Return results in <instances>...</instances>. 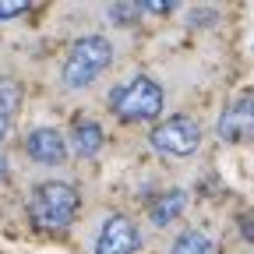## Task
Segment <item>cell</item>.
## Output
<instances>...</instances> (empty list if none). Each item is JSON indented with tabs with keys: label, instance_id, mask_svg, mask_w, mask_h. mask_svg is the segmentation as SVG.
<instances>
[{
	"label": "cell",
	"instance_id": "obj_2",
	"mask_svg": "<svg viewBox=\"0 0 254 254\" xmlns=\"http://www.w3.org/2000/svg\"><path fill=\"white\" fill-rule=\"evenodd\" d=\"M28 208H32V222L39 230H50V233L67 230L78 215V190L64 180H46L32 190Z\"/></svg>",
	"mask_w": 254,
	"mask_h": 254
},
{
	"label": "cell",
	"instance_id": "obj_5",
	"mask_svg": "<svg viewBox=\"0 0 254 254\" xmlns=\"http://www.w3.org/2000/svg\"><path fill=\"white\" fill-rule=\"evenodd\" d=\"M141 247V233L127 215H110L95 237V254H134Z\"/></svg>",
	"mask_w": 254,
	"mask_h": 254
},
{
	"label": "cell",
	"instance_id": "obj_15",
	"mask_svg": "<svg viewBox=\"0 0 254 254\" xmlns=\"http://www.w3.org/2000/svg\"><path fill=\"white\" fill-rule=\"evenodd\" d=\"M7 131H11V120L0 113V141H4V134H7Z\"/></svg>",
	"mask_w": 254,
	"mask_h": 254
},
{
	"label": "cell",
	"instance_id": "obj_4",
	"mask_svg": "<svg viewBox=\"0 0 254 254\" xmlns=\"http://www.w3.org/2000/svg\"><path fill=\"white\" fill-rule=\"evenodd\" d=\"M148 141L155 145V152L184 159V155H194V152H198V145H201V127L190 120V117H170V120H163V124L152 127V138H148Z\"/></svg>",
	"mask_w": 254,
	"mask_h": 254
},
{
	"label": "cell",
	"instance_id": "obj_14",
	"mask_svg": "<svg viewBox=\"0 0 254 254\" xmlns=\"http://www.w3.org/2000/svg\"><path fill=\"white\" fill-rule=\"evenodd\" d=\"M141 14H170L173 11V0H138Z\"/></svg>",
	"mask_w": 254,
	"mask_h": 254
},
{
	"label": "cell",
	"instance_id": "obj_7",
	"mask_svg": "<svg viewBox=\"0 0 254 254\" xmlns=\"http://www.w3.org/2000/svg\"><path fill=\"white\" fill-rule=\"evenodd\" d=\"M25 152H28V159H36L43 166H60L67 159V138L53 131V127H36L25 138Z\"/></svg>",
	"mask_w": 254,
	"mask_h": 254
},
{
	"label": "cell",
	"instance_id": "obj_1",
	"mask_svg": "<svg viewBox=\"0 0 254 254\" xmlns=\"http://www.w3.org/2000/svg\"><path fill=\"white\" fill-rule=\"evenodd\" d=\"M110 64H113V43L106 36H81L71 43L67 57H64L60 78L67 88H88Z\"/></svg>",
	"mask_w": 254,
	"mask_h": 254
},
{
	"label": "cell",
	"instance_id": "obj_12",
	"mask_svg": "<svg viewBox=\"0 0 254 254\" xmlns=\"http://www.w3.org/2000/svg\"><path fill=\"white\" fill-rule=\"evenodd\" d=\"M141 14V4L134 0V4H113L110 7V21H117V25H127V21H134Z\"/></svg>",
	"mask_w": 254,
	"mask_h": 254
},
{
	"label": "cell",
	"instance_id": "obj_9",
	"mask_svg": "<svg viewBox=\"0 0 254 254\" xmlns=\"http://www.w3.org/2000/svg\"><path fill=\"white\" fill-rule=\"evenodd\" d=\"M71 148H74L81 159L99 155V148H103V127L95 124V120H78L74 131H71Z\"/></svg>",
	"mask_w": 254,
	"mask_h": 254
},
{
	"label": "cell",
	"instance_id": "obj_6",
	"mask_svg": "<svg viewBox=\"0 0 254 254\" xmlns=\"http://www.w3.org/2000/svg\"><path fill=\"white\" fill-rule=\"evenodd\" d=\"M219 138L222 141H251L254 138V92H244L233 99L219 117Z\"/></svg>",
	"mask_w": 254,
	"mask_h": 254
},
{
	"label": "cell",
	"instance_id": "obj_8",
	"mask_svg": "<svg viewBox=\"0 0 254 254\" xmlns=\"http://www.w3.org/2000/svg\"><path fill=\"white\" fill-rule=\"evenodd\" d=\"M184 208H187V194H184V190H163V194L152 201L148 215H152L155 226H170L173 219L184 215Z\"/></svg>",
	"mask_w": 254,
	"mask_h": 254
},
{
	"label": "cell",
	"instance_id": "obj_10",
	"mask_svg": "<svg viewBox=\"0 0 254 254\" xmlns=\"http://www.w3.org/2000/svg\"><path fill=\"white\" fill-rule=\"evenodd\" d=\"M170 254H215V240L208 233H201V230H184L173 240Z\"/></svg>",
	"mask_w": 254,
	"mask_h": 254
},
{
	"label": "cell",
	"instance_id": "obj_13",
	"mask_svg": "<svg viewBox=\"0 0 254 254\" xmlns=\"http://www.w3.org/2000/svg\"><path fill=\"white\" fill-rule=\"evenodd\" d=\"M28 11V0H0V21H11Z\"/></svg>",
	"mask_w": 254,
	"mask_h": 254
},
{
	"label": "cell",
	"instance_id": "obj_16",
	"mask_svg": "<svg viewBox=\"0 0 254 254\" xmlns=\"http://www.w3.org/2000/svg\"><path fill=\"white\" fill-rule=\"evenodd\" d=\"M4 177H7V155L0 152V180H4Z\"/></svg>",
	"mask_w": 254,
	"mask_h": 254
},
{
	"label": "cell",
	"instance_id": "obj_11",
	"mask_svg": "<svg viewBox=\"0 0 254 254\" xmlns=\"http://www.w3.org/2000/svg\"><path fill=\"white\" fill-rule=\"evenodd\" d=\"M18 103H21V92H18V85H14V81H0V113H4V117H11V113L18 110Z\"/></svg>",
	"mask_w": 254,
	"mask_h": 254
},
{
	"label": "cell",
	"instance_id": "obj_3",
	"mask_svg": "<svg viewBox=\"0 0 254 254\" xmlns=\"http://www.w3.org/2000/svg\"><path fill=\"white\" fill-rule=\"evenodd\" d=\"M110 106L120 120H131V124L134 120H152V117L163 113V88H159V81L138 74L110 95Z\"/></svg>",
	"mask_w": 254,
	"mask_h": 254
}]
</instances>
